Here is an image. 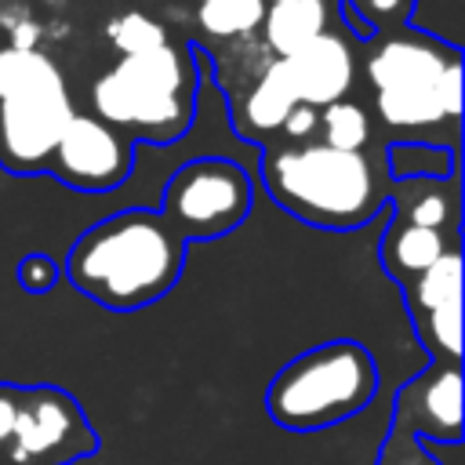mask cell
<instances>
[{
	"label": "cell",
	"instance_id": "obj_1",
	"mask_svg": "<svg viewBox=\"0 0 465 465\" xmlns=\"http://www.w3.org/2000/svg\"><path fill=\"white\" fill-rule=\"evenodd\" d=\"M185 240L142 207L116 211L84 229L65 254V280L109 312H134L160 302L185 269Z\"/></svg>",
	"mask_w": 465,
	"mask_h": 465
},
{
	"label": "cell",
	"instance_id": "obj_2",
	"mask_svg": "<svg viewBox=\"0 0 465 465\" xmlns=\"http://www.w3.org/2000/svg\"><path fill=\"white\" fill-rule=\"evenodd\" d=\"M262 182L280 211L334 232L367 225L385 203L371 160L323 142L265 145Z\"/></svg>",
	"mask_w": 465,
	"mask_h": 465
},
{
	"label": "cell",
	"instance_id": "obj_3",
	"mask_svg": "<svg viewBox=\"0 0 465 465\" xmlns=\"http://www.w3.org/2000/svg\"><path fill=\"white\" fill-rule=\"evenodd\" d=\"M378 385L381 374L371 349L334 338L298 352L272 374L265 414L287 432H323L367 411Z\"/></svg>",
	"mask_w": 465,
	"mask_h": 465
},
{
	"label": "cell",
	"instance_id": "obj_4",
	"mask_svg": "<svg viewBox=\"0 0 465 465\" xmlns=\"http://www.w3.org/2000/svg\"><path fill=\"white\" fill-rule=\"evenodd\" d=\"M94 116L109 127H131L153 145L182 138L196 116L193 44H163L109 65L91 87Z\"/></svg>",
	"mask_w": 465,
	"mask_h": 465
},
{
	"label": "cell",
	"instance_id": "obj_5",
	"mask_svg": "<svg viewBox=\"0 0 465 465\" xmlns=\"http://www.w3.org/2000/svg\"><path fill=\"white\" fill-rule=\"evenodd\" d=\"M367 80L389 127L418 131L461 116V51L425 33L400 29L385 36L367 54Z\"/></svg>",
	"mask_w": 465,
	"mask_h": 465
},
{
	"label": "cell",
	"instance_id": "obj_6",
	"mask_svg": "<svg viewBox=\"0 0 465 465\" xmlns=\"http://www.w3.org/2000/svg\"><path fill=\"white\" fill-rule=\"evenodd\" d=\"M76 116L65 76L40 47L0 44V167L44 174L51 153Z\"/></svg>",
	"mask_w": 465,
	"mask_h": 465
},
{
	"label": "cell",
	"instance_id": "obj_7",
	"mask_svg": "<svg viewBox=\"0 0 465 465\" xmlns=\"http://www.w3.org/2000/svg\"><path fill=\"white\" fill-rule=\"evenodd\" d=\"M254 203V182L229 156H196L182 163L160 196V218L189 240H218L232 232Z\"/></svg>",
	"mask_w": 465,
	"mask_h": 465
},
{
	"label": "cell",
	"instance_id": "obj_8",
	"mask_svg": "<svg viewBox=\"0 0 465 465\" xmlns=\"http://www.w3.org/2000/svg\"><path fill=\"white\" fill-rule=\"evenodd\" d=\"M94 454L98 432L73 392L58 385H22L4 465H80Z\"/></svg>",
	"mask_w": 465,
	"mask_h": 465
},
{
	"label": "cell",
	"instance_id": "obj_9",
	"mask_svg": "<svg viewBox=\"0 0 465 465\" xmlns=\"http://www.w3.org/2000/svg\"><path fill=\"white\" fill-rule=\"evenodd\" d=\"M411 327L432 363H461V254L443 251L425 272L403 283Z\"/></svg>",
	"mask_w": 465,
	"mask_h": 465
},
{
	"label": "cell",
	"instance_id": "obj_10",
	"mask_svg": "<svg viewBox=\"0 0 465 465\" xmlns=\"http://www.w3.org/2000/svg\"><path fill=\"white\" fill-rule=\"evenodd\" d=\"M131 167H134L131 142L105 120L76 113L51 153L47 174H54L62 185L80 193H109L127 182Z\"/></svg>",
	"mask_w": 465,
	"mask_h": 465
},
{
	"label": "cell",
	"instance_id": "obj_11",
	"mask_svg": "<svg viewBox=\"0 0 465 465\" xmlns=\"http://www.w3.org/2000/svg\"><path fill=\"white\" fill-rule=\"evenodd\" d=\"M389 429L407 432L432 450L458 447L461 443V367L429 363L421 374L403 381L392 396Z\"/></svg>",
	"mask_w": 465,
	"mask_h": 465
},
{
	"label": "cell",
	"instance_id": "obj_12",
	"mask_svg": "<svg viewBox=\"0 0 465 465\" xmlns=\"http://www.w3.org/2000/svg\"><path fill=\"white\" fill-rule=\"evenodd\" d=\"M280 69L287 76L294 102L312 105V109L341 102L352 87V76H356V62H352L349 44L331 29L320 33L316 40H309L305 47H298L294 54L280 58Z\"/></svg>",
	"mask_w": 465,
	"mask_h": 465
},
{
	"label": "cell",
	"instance_id": "obj_13",
	"mask_svg": "<svg viewBox=\"0 0 465 465\" xmlns=\"http://www.w3.org/2000/svg\"><path fill=\"white\" fill-rule=\"evenodd\" d=\"M458 247L454 232H436V229H421V225H411L403 218L392 214L381 243H378V254H381V265L385 272L403 287L411 283L418 272H425L443 251Z\"/></svg>",
	"mask_w": 465,
	"mask_h": 465
},
{
	"label": "cell",
	"instance_id": "obj_14",
	"mask_svg": "<svg viewBox=\"0 0 465 465\" xmlns=\"http://www.w3.org/2000/svg\"><path fill=\"white\" fill-rule=\"evenodd\" d=\"M291 105H294V94L287 87V76L280 69V58H272L265 65V73L247 87V94L240 102V116H232L236 134L247 138V142H262L265 134L280 131V124L287 120Z\"/></svg>",
	"mask_w": 465,
	"mask_h": 465
},
{
	"label": "cell",
	"instance_id": "obj_15",
	"mask_svg": "<svg viewBox=\"0 0 465 465\" xmlns=\"http://www.w3.org/2000/svg\"><path fill=\"white\" fill-rule=\"evenodd\" d=\"M262 33H265V47L276 58H287L298 47H305L309 40H316L320 33H327V0H280V4H265Z\"/></svg>",
	"mask_w": 465,
	"mask_h": 465
},
{
	"label": "cell",
	"instance_id": "obj_16",
	"mask_svg": "<svg viewBox=\"0 0 465 465\" xmlns=\"http://www.w3.org/2000/svg\"><path fill=\"white\" fill-rule=\"evenodd\" d=\"M389 174L392 182H454L458 153L429 142H392L389 145Z\"/></svg>",
	"mask_w": 465,
	"mask_h": 465
},
{
	"label": "cell",
	"instance_id": "obj_17",
	"mask_svg": "<svg viewBox=\"0 0 465 465\" xmlns=\"http://www.w3.org/2000/svg\"><path fill=\"white\" fill-rule=\"evenodd\" d=\"M396 203V218L421 225V229H436V232H454L458 229V196H454V182L450 189L429 185V189H414L411 196L392 200Z\"/></svg>",
	"mask_w": 465,
	"mask_h": 465
},
{
	"label": "cell",
	"instance_id": "obj_18",
	"mask_svg": "<svg viewBox=\"0 0 465 465\" xmlns=\"http://www.w3.org/2000/svg\"><path fill=\"white\" fill-rule=\"evenodd\" d=\"M265 0H196V22L203 33L232 40L262 25Z\"/></svg>",
	"mask_w": 465,
	"mask_h": 465
},
{
	"label": "cell",
	"instance_id": "obj_19",
	"mask_svg": "<svg viewBox=\"0 0 465 465\" xmlns=\"http://www.w3.org/2000/svg\"><path fill=\"white\" fill-rule=\"evenodd\" d=\"M320 131H323V145L331 149H345V153H363L367 138H371V116L363 113L360 102H334L320 109Z\"/></svg>",
	"mask_w": 465,
	"mask_h": 465
},
{
	"label": "cell",
	"instance_id": "obj_20",
	"mask_svg": "<svg viewBox=\"0 0 465 465\" xmlns=\"http://www.w3.org/2000/svg\"><path fill=\"white\" fill-rule=\"evenodd\" d=\"M105 40L127 58V54H145L167 44V29L145 15V11H120L105 22Z\"/></svg>",
	"mask_w": 465,
	"mask_h": 465
},
{
	"label": "cell",
	"instance_id": "obj_21",
	"mask_svg": "<svg viewBox=\"0 0 465 465\" xmlns=\"http://www.w3.org/2000/svg\"><path fill=\"white\" fill-rule=\"evenodd\" d=\"M345 4L371 25V33L403 29L411 22V11H414V0H345Z\"/></svg>",
	"mask_w": 465,
	"mask_h": 465
},
{
	"label": "cell",
	"instance_id": "obj_22",
	"mask_svg": "<svg viewBox=\"0 0 465 465\" xmlns=\"http://www.w3.org/2000/svg\"><path fill=\"white\" fill-rule=\"evenodd\" d=\"M374 465H440V461H436V454H429V450L421 447V440L389 429Z\"/></svg>",
	"mask_w": 465,
	"mask_h": 465
},
{
	"label": "cell",
	"instance_id": "obj_23",
	"mask_svg": "<svg viewBox=\"0 0 465 465\" xmlns=\"http://www.w3.org/2000/svg\"><path fill=\"white\" fill-rule=\"evenodd\" d=\"M54 283H58V262L51 254L33 251L18 262V287L25 294H47Z\"/></svg>",
	"mask_w": 465,
	"mask_h": 465
},
{
	"label": "cell",
	"instance_id": "obj_24",
	"mask_svg": "<svg viewBox=\"0 0 465 465\" xmlns=\"http://www.w3.org/2000/svg\"><path fill=\"white\" fill-rule=\"evenodd\" d=\"M280 131L291 138V142H298V145H305L316 131H320V109H312V105H302V102H294L291 105V113H287V120L280 124ZM287 142V145H291Z\"/></svg>",
	"mask_w": 465,
	"mask_h": 465
},
{
	"label": "cell",
	"instance_id": "obj_25",
	"mask_svg": "<svg viewBox=\"0 0 465 465\" xmlns=\"http://www.w3.org/2000/svg\"><path fill=\"white\" fill-rule=\"evenodd\" d=\"M18 403H22V385L15 381H0V465L7 458V443L18 421Z\"/></svg>",
	"mask_w": 465,
	"mask_h": 465
},
{
	"label": "cell",
	"instance_id": "obj_26",
	"mask_svg": "<svg viewBox=\"0 0 465 465\" xmlns=\"http://www.w3.org/2000/svg\"><path fill=\"white\" fill-rule=\"evenodd\" d=\"M269 4H280V0H269Z\"/></svg>",
	"mask_w": 465,
	"mask_h": 465
}]
</instances>
